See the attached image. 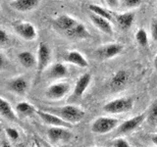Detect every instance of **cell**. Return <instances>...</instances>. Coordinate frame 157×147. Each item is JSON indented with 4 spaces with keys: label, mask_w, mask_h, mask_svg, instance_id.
Listing matches in <instances>:
<instances>
[{
    "label": "cell",
    "mask_w": 157,
    "mask_h": 147,
    "mask_svg": "<svg viewBox=\"0 0 157 147\" xmlns=\"http://www.w3.org/2000/svg\"><path fill=\"white\" fill-rule=\"evenodd\" d=\"M120 121L115 118L99 117L93 121L91 125V131L96 134H105L110 132L119 126Z\"/></svg>",
    "instance_id": "obj_3"
},
{
    "label": "cell",
    "mask_w": 157,
    "mask_h": 147,
    "mask_svg": "<svg viewBox=\"0 0 157 147\" xmlns=\"http://www.w3.org/2000/svg\"><path fill=\"white\" fill-rule=\"evenodd\" d=\"M115 21L122 31H128L132 26L135 21V14L132 12H126L117 14L115 16Z\"/></svg>",
    "instance_id": "obj_18"
},
{
    "label": "cell",
    "mask_w": 157,
    "mask_h": 147,
    "mask_svg": "<svg viewBox=\"0 0 157 147\" xmlns=\"http://www.w3.org/2000/svg\"><path fill=\"white\" fill-rule=\"evenodd\" d=\"M113 147H131V145L124 138H117L113 141Z\"/></svg>",
    "instance_id": "obj_30"
},
{
    "label": "cell",
    "mask_w": 157,
    "mask_h": 147,
    "mask_svg": "<svg viewBox=\"0 0 157 147\" xmlns=\"http://www.w3.org/2000/svg\"><path fill=\"white\" fill-rule=\"evenodd\" d=\"M8 87L18 95H25L29 89V83L24 77H17L8 82Z\"/></svg>",
    "instance_id": "obj_14"
},
{
    "label": "cell",
    "mask_w": 157,
    "mask_h": 147,
    "mask_svg": "<svg viewBox=\"0 0 157 147\" xmlns=\"http://www.w3.org/2000/svg\"><path fill=\"white\" fill-rule=\"evenodd\" d=\"M17 58H18L19 63L21 64L24 68H27V69H32L33 67H36L37 64L36 57L29 51H22L18 53Z\"/></svg>",
    "instance_id": "obj_21"
},
{
    "label": "cell",
    "mask_w": 157,
    "mask_h": 147,
    "mask_svg": "<svg viewBox=\"0 0 157 147\" xmlns=\"http://www.w3.org/2000/svg\"><path fill=\"white\" fill-rule=\"evenodd\" d=\"M142 0H122V6L128 9H134L140 6Z\"/></svg>",
    "instance_id": "obj_27"
},
{
    "label": "cell",
    "mask_w": 157,
    "mask_h": 147,
    "mask_svg": "<svg viewBox=\"0 0 157 147\" xmlns=\"http://www.w3.org/2000/svg\"><path fill=\"white\" fill-rule=\"evenodd\" d=\"M47 112H50L52 114L58 116L61 118L62 120L69 123V124H78L80 123L83 117H85L86 113L82 108L75 106V105H65L60 107H48L44 109Z\"/></svg>",
    "instance_id": "obj_1"
},
{
    "label": "cell",
    "mask_w": 157,
    "mask_h": 147,
    "mask_svg": "<svg viewBox=\"0 0 157 147\" xmlns=\"http://www.w3.org/2000/svg\"><path fill=\"white\" fill-rule=\"evenodd\" d=\"M18 147H25V145H24V144H20Z\"/></svg>",
    "instance_id": "obj_38"
},
{
    "label": "cell",
    "mask_w": 157,
    "mask_h": 147,
    "mask_svg": "<svg viewBox=\"0 0 157 147\" xmlns=\"http://www.w3.org/2000/svg\"><path fill=\"white\" fill-rule=\"evenodd\" d=\"M36 69H37V74H40L47 69L51 61V50L50 47L48 46V44L45 42H40L38 45L37 49V56H36Z\"/></svg>",
    "instance_id": "obj_4"
},
{
    "label": "cell",
    "mask_w": 157,
    "mask_h": 147,
    "mask_svg": "<svg viewBox=\"0 0 157 147\" xmlns=\"http://www.w3.org/2000/svg\"><path fill=\"white\" fill-rule=\"evenodd\" d=\"M39 3H40V0H12L9 5L15 11L29 12L36 9Z\"/></svg>",
    "instance_id": "obj_12"
},
{
    "label": "cell",
    "mask_w": 157,
    "mask_h": 147,
    "mask_svg": "<svg viewBox=\"0 0 157 147\" xmlns=\"http://www.w3.org/2000/svg\"><path fill=\"white\" fill-rule=\"evenodd\" d=\"M14 32L27 41L34 40L37 36L36 27L29 22H18L13 24Z\"/></svg>",
    "instance_id": "obj_5"
},
{
    "label": "cell",
    "mask_w": 157,
    "mask_h": 147,
    "mask_svg": "<svg viewBox=\"0 0 157 147\" xmlns=\"http://www.w3.org/2000/svg\"><path fill=\"white\" fill-rule=\"evenodd\" d=\"M36 114L45 124L51 126H62V127H67V129H71L73 126L72 124H69V123L62 120L58 116L52 114L50 112H47L45 110H37Z\"/></svg>",
    "instance_id": "obj_9"
},
{
    "label": "cell",
    "mask_w": 157,
    "mask_h": 147,
    "mask_svg": "<svg viewBox=\"0 0 157 147\" xmlns=\"http://www.w3.org/2000/svg\"><path fill=\"white\" fill-rule=\"evenodd\" d=\"M77 24H78V21L75 18H73L66 14L60 15V16L54 20V27L63 33H65L69 29H71L73 27H75Z\"/></svg>",
    "instance_id": "obj_13"
},
{
    "label": "cell",
    "mask_w": 157,
    "mask_h": 147,
    "mask_svg": "<svg viewBox=\"0 0 157 147\" xmlns=\"http://www.w3.org/2000/svg\"><path fill=\"white\" fill-rule=\"evenodd\" d=\"M136 40L140 46L141 47H146L148 45V36L144 28H139L137 32H136Z\"/></svg>",
    "instance_id": "obj_26"
},
{
    "label": "cell",
    "mask_w": 157,
    "mask_h": 147,
    "mask_svg": "<svg viewBox=\"0 0 157 147\" xmlns=\"http://www.w3.org/2000/svg\"><path fill=\"white\" fill-rule=\"evenodd\" d=\"M64 34L70 39H86L90 36L86 26L80 22H78V24L75 27H73L71 29H69V31L66 32Z\"/></svg>",
    "instance_id": "obj_15"
},
{
    "label": "cell",
    "mask_w": 157,
    "mask_h": 147,
    "mask_svg": "<svg viewBox=\"0 0 157 147\" xmlns=\"http://www.w3.org/2000/svg\"><path fill=\"white\" fill-rule=\"evenodd\" d=\"M0 115L3 116L5 119H7L11 122L18 121L16 113L14 112L11 104L2 97H0Z\"/></svg>",
    "instance_id": "obj_22"
},
{
    "label": "cell",
    "mask_w": 157,
    "mask_h": 147,
    "mask_svg": "<svg viewBox=\"0 0 157 147\" xmlns=\"http://www.w3.org/2000/svg\"><path fill=\"white\" fill-rule=\"evenodd\" d=\"M88 17H90V20L93 24V26L97 28L100 32H102L105 34H108V36H112L113 28L111 24V21H108V20H106L105 18L97 16V15L93 14L91 12L88 14Z\"/></svg>",
    "instance_id": "obj_11"
},
{
    "label": "cell",
    "mask_w": 157,
    "mask_h": 147,
    "mask_svg": "<svg viewBox=\"0 0 157 147\" xmlns=\"http://www.w3.org/2000/svg\"><path fill=\"white\" fill-rule=\"evenodd\" d=\"M91 81V75L90 73H85L78 78L74 88V95L77 97H82L85 91L87 89Z\"/></svg>",
    "instance_id": "obj_16"
},
{
    "label": "cell",
    "mask_w": 157,
    "mask_h": 147,
    "mask_svg": "<svg viewBox=\"0 0 157 147\" xmlns=\"http://www.w3.org/2000/svg\"><path fill=\"white\" fill-rule=\"evenodd\" d=\"M146 120L151 126H157V100H155L149 107L146 114Z\"/></svg>",
    "instance_id": "obj_25"
},
{
    "label": "cell",
    "mask_w": 157,
    "mask_h": 147,
    "mask_svg": "<svg viewBox=\"0 0 157 147\" xmlns=\"http://www.w3.org/2000/svg\"><path fill=\"white\" fill-rule=\"evenodd\" d=\"M153 65H154L155 70L157 71V54H156V56L154 57V60H153Z\"/></svg>",
    "instance_id": "obj_36"
},
{
    "label": "cell",
    "mask_w": 157,
    "mask_h": 147,
    "mask_svg": "<svg viewBox=\"0 0 157 147\" xmlns=\"http://www.w3.org/2000/svg\"><path fill=\"white\" fill-rule=\"evenodd\" d=\"M128 81H129V74L125 70H119L112 76L110 80V85L115 89H121V88L125 87Z\"/></svg>",
    "instance_id": "obj_20"
},
{
    "label": "cell",
    "mask_w": 157,
    "mask_h": 147,
    "mask_svg": "<svg viewBox=\"0 0 157 147\" xmlns=\"http://www.w3.org/2000/svg\"><path fill=\"white\" fill-rule=\"evenodd\" d=\"M4 66H5V58L2 54L0 53V69H2Z\"/></svg>",
    "instance_id": "obj_33"
},
{
    "label": "cell",
    "mask_w": 157,
    "mask_h": 147,
    "mask_svg": "<svg viewBox=\"0 0 157 147\" xmlns=\"http://www.w3.org/2000/svg\"><path fill=\"white\" fill-rule=\"evenodd\" d=\"M134 107V100L131 97H121L111 100L103 106V110L109 114H122L129 112Z\"/></svg>",
    "instance_id": "obj_2"
},
{
    "label": "cell",
    "mask_w": 157,
    "mask_h": 147,
    "mask_svg": "<svg viewBox=\"0 0 157 147\" xmlns=\"http://www.w3.org/2000/svg\"><path fill=\"white\" fill-rule=\"evenodd\" d=\"M1 147H12V145L10 144L8 141H2V143H1Z\"/></svg>",
    "instance_id": "obj_34"
},
{
    "label": "cell",
    "mask_w": 157,
    "mask_h": 147,
    "mask_svg": "<svg viewBox=\"0 0 157 147\" xmlns=\"http://www.w3.org/2000/svg\"><path fill=\"white\" fill-rule=\"evenodd\" d=\"M65 61L69 64H73V65L78 66L80 68H87L88 67V62L85 58L81 52L73 50L69 51L65 55Z\"/></svg>",
    "instance_id": "obj_17"
},
{
    "label": "cell",
    "mask_w": 157,
    "mask_h": 147,
    "mask_svg": "<svg viewBox=\"0 0 157 147\" xmlns=\"http://www.w3.org/2000/svg\"><path fill=\"white\" fill-rule=\"evenodd\" d=\"M5 132H6V134L11 140L19 139V132L17 130L13 129V127H6V129H5Z\"/></svg>",
    "instance_id": "obj_28"
},
{
    "label": "cell",
    "mask_w": 157,
    "mask_h": 147,
    "mask_svg": "<svg viewBox=\"0 0 157 147\" xmlns=\"http://www.w3.org/2000/svg\"><path fill=\"white\" fill-rule=\"evenodd\" d=\"M34 147H41V145L39 144L38 142H36V146H34Z\"/></svg>",
    "instance_id": "obj_37"
},
{
    "label": "cell",
    "mask_w": 157,
    "mask_h": 147,
    "mask_svg": "<svg viewBox=\"0 0 157 147\" xmlns=\"http://www.w3.org/2000/svg\"><path fill=\"white\" fill-rule=\"evenodd\" d=\"M123 50H124V46L120 43H108L97 48L95 54L101 59L108 60V59L115 58L121 54Z\"/></svg>",
    "instance_id": "obj_8"
},
{
    "label": "cell",
    "mask_w": 157,
    "mask_h": 147,
    "mask_svg": "<svg viewBox=\"0 0 157 147\" xmlns=\"http://www.w3.org/2000/svg\"><path fill=\"white\" fill-rule=\"evenodd\" d=\"M88 10L93 13L97 15V16H100L102 18H105L108 21H111L112 20V15L107 11L106 9H104L103 7L99 6V5H96V4H90L88 5Z\"/></svg>",
    "instance_id": "obj_24"
},
{
    "label": "cell",
    "mask_w": 157,
    "mask_h": 147,
    "mask_svg": "<svg viewBox=\"0 0 157 147\" xmlns=\"http://www.w3.org/2000/svg\"><path fill=\"white\" fill-rule=\"evenodd\" d=\"M68 69L62 63H55L51 65L47 70V77L52 78V80H59V78H64L68 76Z\"/></svg>",
    "instance_id": "obj_19"
},
{
    "label": "cell",
    "mask_w": 157,
    "mask_h": 147,
    "mask_svg": "<svg viewBox=\"0 0 157 147\" xmlns=\"http://www.w3.org/2000/svg\"><path fill=\"white\" fill-rule=\"evenodd\" d=\"M47 137L51 143H58L60 141H67L70 139L71 132L67 127L50 126L47 130Z\"/></svg>",
    "instance_id": "obj_10"
},
{
    "label": "cell",
    "mask_w": 157,
    "mask_h": 147,
    "mask_svg": "<svg viewBox=\"0 0 157 147\" xmlns=\"http://www.w3.org/2000/svg\"><path fill=\"white\" fill-rule=\"evenodd\" d=\"M146 119V114H140L131 118L129 120H126L117 126V134H127L134 131L139 127L144 121Z\"/></svg>",
    "instance_id": "obj_6"
},
{
    "label": "cell",
    "mask_w": 157,
    "mask_h": 147,
    "mask_svg": "<svg viewBox=\"0 0 157 147\" xmlns=\"http://www.w3.org/2000/svg\"><path fill=\"white\" fill-rule=\"evenodd\" d=\"M151 140H152V142H153L155 145H157V134L152 135L151 136Z\"/></svg>",
    "instance_id": "obj_35"
},
{
    "label": "cell",
    "mask_w": 157,
    "mask_h": 147,
    "mask_svg": "<svg viewBox=\"0 0 157 147\" xmlns=\"http://www.w3.org/2000/svg\"><path fill=\"white\" fill-rule=\"evenodd\" d=\"M9 42V36L4 29H0V45H5Z\"/></svg>",
    "instance_id": "obj_31"
},
{
    "label": "cell",
    "mask_w": 157,
    "mask_h": 147,
    "mask_svg": "<svg viewBox=\"0 0 157 147\" xmlns=\"http://www.w3.org/2000/svg\"><path fill=\"white\" fill-rule=\"evenodd\" d=\"M0 147H1V146H0Z\"/></svg>",
    "instance_id": "obj_40"
},
{
    "label": "cell",
    "mask_w": 157,
    "mask_h": 147,
    "mask_svg": "<svg viewBox=\"0 0 157 147\" xmlns=\"http://www.w3.org/2000/svg\"><path fill=\"white\" fill-rule=\"evenodd\" d=\"M96 147H101V146H96Z\"/></svg>",
    "instance_id": "obj_39"
},
{
    "label": "cell",
    "mask_w": 157,
    "mask_h": 147,
    "mask_svg": "<svg viewBox=\"0 0 157 147\" xmlns=\"http://www.w3.org/2000/svg\"><path fill=\"white\" fill-rule=\"evenodd\" d=\"M107 6L111 9H117L120 5V0H104Z\"/></svg>",
    "instance_id": "obj_32"
},
{
    "label": "cell",
    "mask_w": 157,
    "mask_h": 147,
    "mask_svg": "<svg viewBox=\"0 0 157 147\" xmlns=\"http://www.w3.org/2000/svg\"><path fill=\"white\" fill-rule=\"evenodd\" d=\"M70 85L68 82L53 83L45 90V96L51 100H59L65 97L70 91Z\"/></svg>",
    "instance_id": "obj_7"
},
{
    "label": "cell",
    "mask_w": 157,
    "mask_h": 147,
    "mask_svg": "<svg viewBox=\"0 0 157 147\" xmlns=\"http://www.w3.org/2000/svg\"><path fill=\"white\" fill-rule=\"evenodd\" d=\"M150 32L151 37L154 41L157 42V19H154L150 24Z\"/></svg>",
    "instance_id": "obj_29"
},
{
    "label": "cell",
    "mask_w": 157,
    "mask_h": 147,
    "mask_svg": "<svg viewBox=\"0 0 157 147\" xmlns=\"http://www.w3.org/2000/svg\"><path fill=\"white\" fill-rule=\"evenodd\" d=\"M16 111L19 113L20 115L25 116V117H29L33 115L34 113H36V109L34 108L33 105L29 104L28 102H20L16 106Z\"/></svg>",
    "instance_id": "obj_23"
}]
</instances>
